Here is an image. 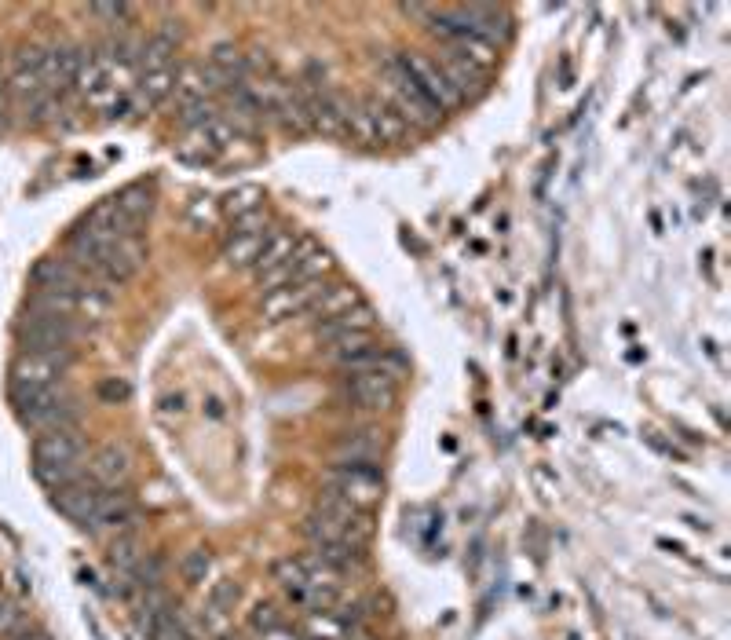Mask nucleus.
I'll return each mask as SVG.
<instances>
[{
	"instance_id": "a878e982",
	"label": "nucleus",
	"mask_w": 731,
	"mask_h": 640,
	"mask_svg": "<svg viewBox=\"0 0 731 640\" xmlns=\"http://www.w3.org/2000/svg\"><path fill=\"white\" fill-rule=\"evenodd\" d=\"M366 107H370V114H373V125H377V136H381V143H399V139L410 136V128L395 118L392 107H384L381 99H366Z\"/></svg>"
},
{
	"instance_id": "4c0bfd02",
	"label": "nucleus",
	"mask_w": 731,
	"mask_h": 640,
	"mask_svg": "<svg viewBox=\"0 0 731 640\" xmlns=\"http://www.w3.org/2000/svg\"><path fill=\"white\" fill-rule=\"evenodd\" d=\"M11 640H52V637H48V633H41V630H33V626H26V630L15 633Z\"/></svg>"
},
{
	"instance_id": "c85d7f7f",
	"label": "nucleus",
	"mask_w": 731,
	"mask_h": 640,
	"mask_svg": "<svg viewBox=\"0 0 731 640\" xmlns=\"http://www.w3.org/2000/svg\"><path fill=\"white\" fill-rule=\"evenodd\" d=\"M348 136H355L359 143H370V147H377V143H381V136H377V125H373V114H370V107H366V99H355V107H351Z\"/></svg>"
},
{
	"instance_id": "2eb2a0df",
	"label": "nucleus",
	"mask_w": 731,
	"mask_h": 640,
	"mask_svg": "<svg viewBox=\"0 0 731 640\" xmlns=\"http://www.w3.org/2000/svg\"><path fill=\"white\" fill-rule=\"evenodd\" d=\"M33 282H37V289H66V293H77L88 278H85V271L66 256V260H44V264L33 271Z\"/></svg>"
},
{
	"instance_id": "0eeeda50",
	"label": "nucleus",
	"mask_w": 731,
	"mask_h": 640,
	"mask_svg": "<svg viewBox=\"0 0 731 640\" xmlns=\"http://www.w3.org/2000/svg\"><path fill=\"white\" fill-rule=\"evenodd\" d=\"M326 487L337 491L340 498H348L359 509H370L381 498V472L373 465H333V472L326 476Z\"/></svg>"
},
{
	"instance_id": "f8f14e48",
	"label": "nucleus",
	"mask_w": 731,
	"mask_h": 640,
	"mask_svg": "<svg viewBox=\"0 0 731 640\" xmlns=\"http://www.w3.org/2000/svg\"><path fill=\"white\" fill-rule=\"evenodd\" d=\"M136 520H139V512H136V502H132V494H125V491H106L103 502H99V509H96V516L88 520L85 531H92V534H103V531H110V534L136 531Z\"/></svg>"
},
{
	"instance_id": "2f4dec72",
	"label": "nucleus",
	"mask_w": 731,
	"mask_h": 640,
	"mask_svg": "<svg viewBox=\"0 0 731 640\" xmlns=\"http://www.w3.org/2000/svg\"><path fill=\"white\" fill-rule=\"evenodd\" d=\"M209 567H212V556L205 553V549H194V553H187V560H183V582L202 586L205 575H209Z\"/></svg>"
},
{
	"instance_id": "c9c22d12",
	"label": "nucleus",
	"mask_w": 731,
	"mask_h": 640,
	"mask_svg": "<svg viewBox=\"0 0 731 640\" xmlns=\"http://www.w3.org/2000/svg\"><path fill=\"white\" fill-rule=\"evenodd\" d=\"M92 15L103 22H110V26H117V22H125L128 15H132V8H125V4H92Z\"/></svg>"
},
{
	"instance_id": "412c9836",
	"label": "nucleus",
	"mask_w": 731,
	"mask_h": 640,
	"mask_svg": "<svg viewBox=\"0 0 731 640\" xmlns=\"http://www.w3.org/2000/svg\"><path fill=\"white\" fill-rule=\"evenodd\" d=\"M435 63L443 66L446 81H450V85L457 88V96H461V99L479 96V92H483V77H487L483 70L461 63V59H454V55H446V52H443V59H435Z\"/></svg>"
},
{
	"instance_id": "f3484780",
	"label": "nucleus",
	"mask_w": 731,
	"mask_h": 640,
	"mask_svg": "<svg viewBox=\"0 0 731 640\" xmlns=\"http://www.w3.org/2000/svg\"><path fill=\"white\" fill-rule=\"evenodd\" d=\"M176 41H180V37H169V33L150 37V41L139 48V77L143 74H169L172 59H176Z\"/></svg>"
},
{
	"instance_id": "f257e3e1",
	"label": "nucleus",
	"mask_w": 731,
	"mask_h": 640,
	"mask_svg": "<svg viewBox=\"0 0 731 640\" xmlns=\"http://www.w3.org/2000/svg\"><path fill=\"white\" fill-rule=\"evenodd\" d=\"M74 363V352H19L11 363V403L15 410H30V406L66 392L63 377Z\"/></svg>"
},
{
	"instance_id": "7c9ffc66",
	"label": "nucleus",
	"mask_w": 731,
	"mask_h": 640,
	"mask_svg": "<svg viewBox=\"0 0 731 640\" xmlns=\"http://www.w3.org/2000/svg\"><path fill=\"white\" fill-rule=\"evenodd\" d=\"M22 630H26V611L15 600L0 597V637H15Z\"/></svg>"
},
{
	"instance_id": "b1692460",
	"label": "nucleus",
	"mask_w": 731,
	"mask_h": 640,
	"mask_svg": "<svg viewBox=\"0 0 731 640\" xmlns=\"http://www.w3.org/2000/svg\"><path fill=\"white\" fill-rule=\"evenodd\" d=\"M359 308V293L348 286H333V289H322V297L311 304V311H315L318 319H337V315H344V311Z\"/></svg>"
},
{
	"instance_id": "aec40b11",
	"label": "nucleus",
	"mask_w": 731,
	"mask_h": 640,
	"mask_svg": "<svg viewBox=\"0 0 731 640\" xmlns=\"http://www.w3.org/2000/svg\"><path fill=\"white\" fill-rule=\"evenodd\" d=\"M381 454L377 432H351L337 443V465H370Z\"/></svg>"
},
{
	"instance_id": "6e6552de",
	"label": "nucleus",
	"mask_w": 731,
	"mask_h": 640,
	"mask_svg": "<svg viewBox=\"0 0 731 640\" xmlns=\"http://www.w3.org/2000/svg\"><path fill=\"white\" fill-rule=\"evenodd\" d=\"M143 260H147V246L139 242V235H125L106 249L92 278H96V282H106V286H110V282H128V278L143 267Z\"/></svg>"
},
{
	"instance_id": "dca6fc26",
	"label": "nucleus",
	"mask_w": 731,
	"mask_h": 640,
	"mask_svg": "<svg viewBox=\"0 0 731 640\" xmlns=\"http://www.w3.org/2000/svg\"><path fill=\"white\" fill-rule=\"evenodd\" d=\"M143 560V538L139 531H121L110 538V553H106V564L114 567L117 578H128Z\"/></svg>"
},
{
	"instance_id": "c756f323",
	"label": "nucleus",
	"mask_w": 731,
	"mask_h": 640,
	"mask_svg": "<svg viewBox=\"0 0 731 640\" xmlns=\"http://www.w3.org/2000/svg\"><path fill=\"white\" fill-rule=\"evenodd\" d=\"M256 209H260V191H253V187H242V191L227 194V202H223V213L231 216V220L256 213Z\"/></svg>"
},
{
	"instance_id": "1a4fd4ad",
	"label": "nucleus",
	"mask_w": 731,
	"mask_h": 640,
	"mask_svg": "<svg viewBox=\"0 0 731 640\" xmlns=\"http://www.w3.org/2000/svg\"><path fill=\"white\" fill-rule=\"evenodd\" d=\"M103 494H106V487H99L96 480L77 476L74 483H66V487H59V491H52V502H55V509L63 512L66 520L88 527V520L96 516L99 502H103Z\"/></svg>"
},
{
	"instance_id": "393cba45",
	"label": "nucleus",
	"mask_w": 731,
	"mask_h": 640,
	"mask_svg": "<svg viewBox=\"0 0 731 640\" xmlns=\"http://www.w3.org/2000/svg\"><path fill=\"white\" fill-rule=\"evenodd\" d=\"M370 326H373V311L359 304V308L344 311V315H337V319L322 322V326H318V337L333 341V337H340V333H359V330H370Z\"/></svg>"
},
{
	"instance_id": "4468645a",
	"label": "nucleus",
	"mask_w": 731,
	"mask_h": 640,
	"mask_svg": "<svg viewBox=\"0 0 731 640\" xmlns=\"http://www.w3.org/2000/svg\"><path fill=\"white\" fill-rule=\"evenodd\" d=\"M322 282H304V286H286V289H275V293H267L264 300V315L267 319H286L293 311H308L318 297H322Z\"/></svg>"
},
{
	"instance_id": "cd10ccee",
	"label": "nucleus",
	"mask_w": 731,
	"mask_h": 640,
	"mask_svg": "<svg viewBox=\"0 0 731 640\" xmlns=\"http://www.w3.org/2000/svg\"><path fill=\"white\" fill-rule=\"evenodd\" d=\"M114 205H117V213L125 216L128 224L139 227V220L150 213V191H147V187H125V191L114 198Z\"/></svg>"
},
{
	"instance_id": "e433bc0d",
	"label": "nucleus",
	"mask_w": 731,
	"mask_h": 640,
	"mask_svg": "<svg viewBox=\"0 0 731 640\" xmlns=\"http://www.w3.org/2000/svg\"><path fill=\"white\" fill-rule=\"evenodd\" d=\"M99 395H103V399H110V403H114V399H125L128 395V388L121 381H103V388H99Z\"/></svg>"
},
{
	"instance_id": "a211bd4d",
	"label": "nucleus",
	"mask_w": 731,
	"mask_h": 640,
	"mask_svg": "<svg viewBox=\"0 0 731 640\" xmlns=\"http://www.w3.org/2000/svg\"><path fill=\"white\" fill-rule=\"evenodd\" d=\"M267 227H260V231H234L231 242L223 246V260L231 267H253L256 256H260V249L267 246Z\"/></svg>"
},
{
	"instance_id": "f704fd0d",
	"label": "nucleus",
	"mask_w": 731,
	"mask_h": 640,
	"mask_svg": "<svg viewBox=\"0 0 731 640\" xmlns=\"http://www.w3.org/2000/svg\"><path fill=\"white\" fill-rule=\"evenodd\" d=\"M253 626L264 633H275V630H282V615H278L271 604H260V608L253 611Z\"/></svg>"
},
{
	"instance_id": "5701e85b",
	"label": "nucleus",
	"mask_w": 731,
	"mask_h": 640,
	"mask_svg": "<svg viewBox=\"0 0 731 640\" xmlns=\"http://www.w3.org/2000/svg\"><path fill=\"white\" fill-rule=\"evenodd\" d=\"M114 308V293H110V289H106V282H96V278H92V282H85V286L77 289V315H81V319H103L106 311Z\"/></svg>"
},
{
	"instance_id": "423d86ee",
	"label": "nucleus",
	"mask_w": 731,
	"mask_h": 640,
	"mask_svg": "<svg viewBox=\"0 0 731 640\" xmlns=\"http://www.w3.org/2000/svg\"><path fill=\"white\" fill-rule=\"evenodd\" d=\"M399 63H403V70L410 77L417 81V88H421L424 96L432 99L435 103V110H454V107H461L465 99L457 96V88L446 81V74H443V66L435 63V59H428L424 52H399L395 55Z\"/></svg>"
},
{
	"instance_id": "4be33fe9",
	"label": "nucleus",
	"mask_w": 731,
	"mask_h": 640,
	"mask_svg": "<svg viewBox=\"0 0 731 640\" xmlns=\"http://www.w3.org/2000/svg\"><path fill=\"white\" fill-rule=\"evenodd\" d=\"M446 55H454V59H461V63L476 66V70L487 74L490 66H494V59H498V48L487 41H476V37H454L450 48H446Z\"/></svg>"
},
{
	"instance_id": "9b49d317",
	"label": "nucleus",
	"mask_w": 731,
	"mask_h": 640,
	"mask_svg": "<svg viewBox=\"0 0 731 640\" xmlns=\"http://www.w3.org/2000/svg\"><path fill=\"white\" fill-rule=\"evenodd\" d=\"M326 359L337 366H348V370H359V366H373L381 363V348L373 341L370 330L359 333H340L333 341H326Z\"/></svg>"
},
{
	"instance_id": "7ed1b4c3",
	"label": "nucleus",
	"mask_w": 731,
	"mask_h": 640,
	"mask_svg": "<svg viewBox=\"0 0 731 640\" xmlns=\"http://www.w3.org/2000/svg\"><path fill=\"white\" fill-rule=\"evenodd\" d=\"M81 458H85V443L77 436V428L37 436V443H33V476L48 491H59V487L81 476Z\"/></svg>"
},
{
	"instance_id": "39448f33",
	"label": "nucleus",
	"mask_w": 731,
	"mask_h": 640,
	"mask_svg": "<svg viewBox=\"0 0 731 640\" xmlns=\"http://www.w3.org/2000/svg\"><path fill=\"white\" fill-rule=\"evenodd\" d=\"M344 395H348L359 410H388V406L395 403V395H399V381H395L392 370L381 363L359 366V370H351V374L344 377Z\"/></svg>"
},
{
	"instance_id": "20e7f679",
	"label": "nucleus",
	"mask_w": 731,
	"mask_h": 640,
	"mask_svg": "<svg viewBox=\"0 0 731 640\" xmlns=\"http://www.w3.org/2000/svg\"><path fill=\"white\" fill-rule=\"evenodd\" d=\"M19 352H66L77 341V322L63 315H44V311H26L15 326Z\"/></svg>"
},
{
	"instance_id": "ddd939ff",
	"label": "nucleus",
	"mask_w": 731,
	"mask_h": 640,
	"mask_svg": "<svg viewBox=\"0 0 731 640\" xmlns=\"http://www.w3.org/2000/svg\"><path fill=\"white\" fill-rule=\"evenodd\" d=\"M132 476V454L128 447L121 443H106V447L96 450V458H92V480L106 491H117L121 483Z\"/></svg>"
},
{
	"instance_id": "bb28decb",
	"label": "nucleus",
	"mask_w": 731,
	"mask_h": 640,
	"mask_svg": "<svg viewBox=\"0 0 731 640\" xmlns=\"http://www.w3.org/2000/svg\"><path fill=\"white\" fill-rule=\"evenodd\" d=\"M172 92H176V70H169V74H143L136 85L139 103H147V107H158L161 99H169Z\"/></svg>"
},
{
	"instance_id": "6ab92c4d",
	"label": "nucleus",
	"mask_w": 731,
	"mask_h": 640,
	"mask_svg": "<svg viewBox=\"0 0 731 640\" xmlns=\"http://www.w3.org/2000/svg\"><path fill=\"white\" fill-rule=\"evenodd\" d=\"M300 253V246H297V238L293 235H271L267 238V246L260 249V256H256V275L260 278H267V275H275V271H282V267L293 260V256Z\"/></svg>"
},
{
	"instance_id": "9d476101",
	"label": "nucleus",
	"mask_w": 731,
	"mask_h": 640,
	"mask_svg": "<svg viewBox=\"0 0 731 640\" xmlns=\"http://www.w3.org/2000/svg\"><path fill=\"white\" fill-rule=\"evenodd\" d=\"M19 417H22V425L33 428V432H41V436L77 428V406L66 392L52 395V399H44V403L30 406V410H19Z\"/></svg>"
},
{
	"instance_id": "72a5a7b5",
	"label": "nucleus",
	"mask_w": 731,
	"mask_h": 640,
	"mask_svg": "<svg viewBox=\"0 0 731 640\" xmlns=\"http://www.w3.org/2000/svg\"><path fill=\"white\" fill-rule=\"evenodd\" d=\"M234 600H238V586L234 582H216L209 593V611H216V615H223V611L231 608Z\"/></svg>"
},
{
	"instance_id": "473e14b6",
	"label": "nucleus",
	"mask_w": 731,
	"mask_h": 640,
	"mask_svg": "<svg viewBox=\"0 0 731 640\" xmlns=\"http://www.w3.org/2000/svg\"><path fill=\"white\" fill-rule=\"evenodd\" d=\"M187 220H191L194 231H209V227L216 224V205L198 198V202H191V209H187Z\"/></svg>"
},
{
	"instance_id": "f03ea898",
	"label": "nucleus",
	"mask_w": 731,
	"mask_h": 640,
	"mask_svg": "<svg viewBox=\"0 0 731 640\" xmlns=\"http://www.w3.org/2000/svg\"><path fill=\"white\" fill-rule=\"evenodd\" d=\"M381 103L384 107H392V114L403 121L406 128H421V132L443 118V110H435V103L417 88V81L406 74L403 63H399L395 55L381 70Z\"/></svg>"
}]
</instances>
